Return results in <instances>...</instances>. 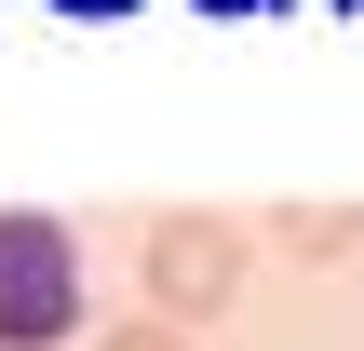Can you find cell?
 <instances>
[{"mask_svg":"<svg viewBox=\"0 0 364 351\" xmlns=\"http://www.w3.org/2000/svg\"><path fill=\"white\" fill-rule=\"evenodd\" d=\"M95 311L81 284V230L41 216V203H0V351H68Z\"/></svg>","mask_w":364,"mask_h":351,"instance_id":"cell-1","label":"cell"},{"mask_svg":"<svg viewBox=\"0 0 364 351\" xmlns=\"http://www.w3.org/2000/svg\"><path fill=\"white\" fill-rule=\"evenodd\" d=\"M68 14H122V0H68Z\"/></svg>","mask_w":364,"mask_h":351,"instance_id":"cell-5","label":"cell"},{"mask_svg":"<svg viewBox=\"0 0 364 351\" xmlns=\"http://www.w3.org/2000/svg\"><path fill=\"white\" fill-rule=\"evenodd\" d=\"M284 243H297V257H351V216H338V203H297Z\"/></svg>","mask_w":364,"mask_h":351,"instance_id":"cell-3","label":"cell"},{"mask_svg":"<svg viewBox=\"0 0 364 351\" xmlns=\"http://www.w3.org/2000/svg\"><path fill=\"white\" fill-rule=\"evenodd\" d=\"M95 351H189V338H176V325H108Z\"/></svg>","mask_w":364,"mask_h":351,"instance_id":"cell-4","label":"cell"},{"mask_svg":"<svg viewBox=\"0 0 364 351\" xmlns=\"http://www.w3.org/2000/svg\"><path fill=\"white\" fill-rule=\"evenodd\" d=\"M243 271H257V257H243V230H230V216H149V257H135L149 325H176V338H189L203 311H230V298H243Z\"/></svg>","mask_w":364,"mask_h":351,"instance_id":"cell-2","label":"cell"}]
</instances>
